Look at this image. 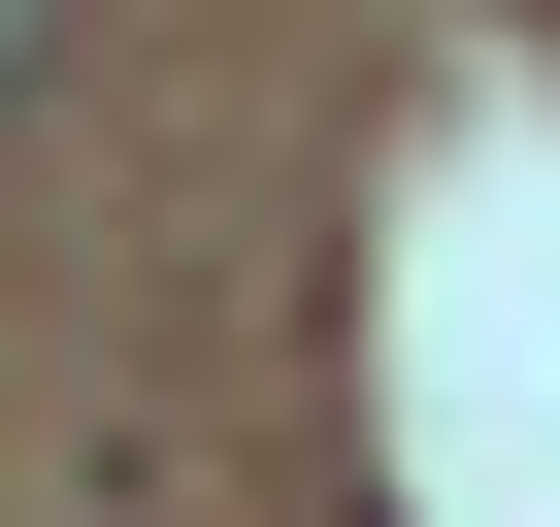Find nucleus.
<instances>
[{
	"mask_svg": "<svg viewBox=\"0 0 560 527\" xmlns=\"http://www.w3.org/2000/svg\"><path fill=\"white\" fill-rule=\"evenodd\" d=\"M34 67H67V0H0V99H34Z\"/></svg>",
	"mask_w": 560,
	"mask_h": 527,
	"instance_id": "nucleus-1",
	"label": "nucleus"
}]
</instances>
